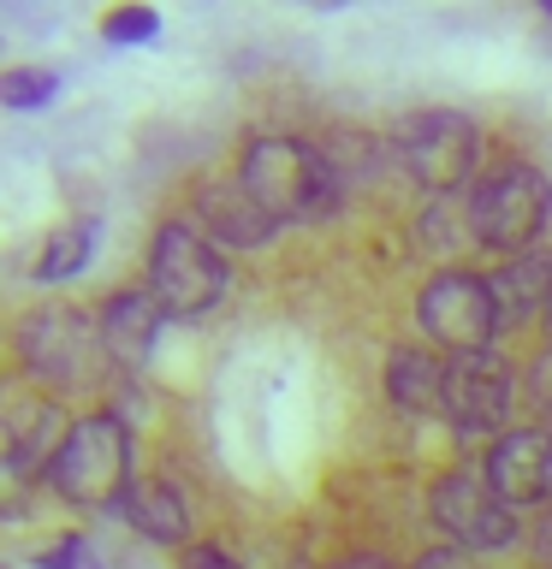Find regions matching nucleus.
Wrapping results in <instances>:
<instances>
[{
	"instance_id": "1",
	"label": "nucleus",
	"mask_w": 552,
	"mask_h": 569,
	"mask_svg": "<svg viewBox=\"0 0 552 569\" xmlns=\"http://www.w3.org/2000/svg\"><path fill=\"white\" fill-rule=\"evenodd\" d=\"M238 178L256 202L274 213V220H297V226H315V220H333L338 213V178L321 154V142H303V137H256L238 160Z\"/></svg>"
},
{
	"instance_id": "2",
	"label": "nucleus",
	"mask_w": 552,
	"mask_h": 569,
	"mask_svg": "<svg viewBox=\"0 0 552 569\" xmlns=\"http://www.w3.org/2000/svg\"><path fill=\"white\" fill-rule=\"evenodd\" d=\"M53 492L78 510H107V505H125V492L137 487L131 475V427H125L114 409H96V416L71 421V433L53 457Z\"/></svg>"
},
{
	"instance_id": "3",
	"label": "nucleus",
	"mask_w": 552,
	"mask_h": 569,
	"mask_svg": "<svg viewBox=\"0 0 552 569\" xmlns=\"http://www.w3.org/2000/svg\"><path fill=\"white\" fill-rule=\"evenodd\" d=\"M392 160L404 167V178L416 190L434 196H457L475 184V160H481V131L470 113H452V107H422V113H404L392 124Z\"/></svg>"
},
{
	"instance_id": "4",
	"label": "nucleus",
	"mask_w": 552,
	"mask_h": 569,
	"mask_svg": "<svg viewBox=\"0 0 552 569\" xmlns=\"http://www.w3.org/2000/svg\"><path fill=\"white\" fill-rule=\"evenodd\" d=\"M552 213V178L529 160H505V167L481 172L470 190V226L481 249H499V256H529L541 249L534 238L546 231Z\"/></svg>"
},
{
	"instance_id": "5",
	"label": "nucleus",
	"mask_w": 552,
	"mask_h": 569,
	"mask_svg": "<svg viewBox=\"0 0 552 569\" xmlns=\"http://www.w3.org/2000/svg\"><path fill=\"white\" fill-rule=\"evenodd\" d=\"M149 291L167 315L196 320L208 309H220L231 291V267L190 220H160L149 243Z\"/></svg>"
},
{
	"instance_id": "6",
	"label": "nucleus",
	"mask_w": 552,
	"mask_h": 569,
	"mask_svg": "<svg viewBox=\"0 0 552 569\" xmlns=\"http://www.w3.org/2000/svg\"><path fill=\"white\" fill-rule=\"evenodd\" d=\"M12 350H18V368H24L36 386H60V391L96 386V368L107 362L96 320L66 309V302H42V309L18 315Z\"/></svg>"
},
{
	"instance_id": "7",
	"label": "nucleus",
	"mask_w": 552,
	"mask_h": 569,
	"mask_svg": "<svg viewBox=\"0 0 552 569\" xmlns=\"http://www.w3.org/2000/svg\"><path fill=\"white\" fill-rule=\"evenodd\" d=\"M416 327L427 332V345L445 356H481L499 338V309H493V284L463 267H445L416 291Z\"/></svg>"
},
{
	"instance_id": "8",
	"label": "nucleus",
	"mask_w": 552,
	"mask_h": 569,
	"mask_svg": "<svg viewBox=\"0 0 552 569\" xmlns=\"http://www.w3.org/2000/svg\"><path fill=\"white\" fill-rule=\"evenodd\" d=\"M427 505H434V522L452 533L457 551H470V558L505 551V546H516V533H523L516 510L499 498L487 469H445L434 480V492H427Z\"/></svg>"
},
{
	"instance_id": "9",
	"label": "nucleus",
	"mask_w": 552,
	"mask_h": 569,
	"mask_svg": "<svg viewBox=\"0 0 552 569\" xmlns=\"http://www.w3.org/2000/svg\"><path fill=\"white\" fill-rule=\"evenodd\" d=\"M511 398H516V380H511V368L499 362L493 350L452 356V380H445V416H452L457 433L499 439V427L511 421Z\"/></svg>"
},
{
	"instance_id": "10",
	"label": "nucleus",
	"mask_w": 552,
	"mask_h": 569,
	"mask_svg": "<svg viewBox=\"0 0 552 569\" xmlns=\"http://www.w3.org/2000/svg\"><path fill=\"white\" fill-rule=\"evenodd\" d=\"M487 480L499 487L511 510H534L552 498V433L546 427H511V433L493 439L487 451Z\"/></svg>"
},
{
	"instance_id": "11",
	"label": "nucleus",
	"mask_w": 552,
	"mask_h": 569,
	"mask_svg": "<svg viewBox=\"0 0 552 569\" xmlns=\"http://www.w3.org/2000/svg\"><path fill=\"white\" fill-rule=\"evenodd\" d=\"M160 327H167V309L155 302L149 284L114 291V297L101 302V315H96V332H101L107 362L125 368V373H137V368H149V362H155V350H160Z\"/></svg>"
},
{
	"instance_id": "12",
	"label": "nucleus",
	"mask_w": 552,
	"mask_h": 569,
	"mask_svg": "<svg viewBox=\"0 0 552 569\" xmlns=\"http://www.w3.org/2000/svg\"><path fill=\"white\" fill-rule=\"evenodd\" d=\"M196 231L220 249H267L279 220L244 190V178H220L196 190Z\"/></svg>"
},
{
	"instance_id": "13",
	"label": "nucleus",
	"mask_w": 552,
	"mask_h": 569,
	"mask_svg": "<svg viewBox=\"0 0 552 569\" xmlns=\"http://www.w3.org/2000/svg\"><path fill=\"white\" fill-rule=\"evenodd\" d=\"M66 433H71V421H66V409L53 398H36V391L12 398L7 403V427H0V439H7V475L30 480V475L53 469Z\"/></svg>"
},
{
	"instance_id": "14",
	"label": "nucleus",
	"mask_w": 552,
	"mask_h": 569,
	"mask_svg": "<svg viewBox=\"0 0 552 569\" xmlns=\"http://www.w3.org/2000/svg\"><path fill=\"white\" fill-rule=\"evenodd\" d=\"M493 309H499V332H523L541 320L546 327V309H552V249H529V256H511L499 261L493 273Z\"/></svg>"
},
{
	"instance_id": "15",
	"label": "nucleus",
	"mask_w": 552,
	"mask_h": 569,
	"mask_svg": "<svg viewBox=\"0 0 552 569\" xmlns=\"http://www.w3.org/2000/svg\"><path fill=\"white\" fill-rule=\"evenodd\" d=\"M445 380H452V356L434 345H398L386 356V391L404 416H440Z\"/></svg>"
},
{
	"instance_id": "16",
	"label": "nucleus",
	"mask_w": 552,
	"mask_h": 569,
	"mask_svg": "<svg viewBox=\"0 0 552 569\" xmlns=\"http://www.w3.org/2000/svg\"><path fill=\"white\" fill-rule=\"evenodd\" d=\"M119 510H125V522L155 546H185L190 540V505L178 487H167V480H137Z\"/></svg>"
},
{
	"instance_id": "17",
	"label": "nucleus",
	"mask_w": 552,
	"mask_h": 569,
	"mask_svg": "<svg viewBox=\"0 0 552 569\" xmlns=\"http://www.w3.org/2000/svg\"><path fill=\"white\" fill-rule=\"evenodd\" d=\"M96 243H101V226L96 220H71L60 226L53 238L42 243V256H36V279L42 284H66V279H78L89 256H96Z\"/></svg>"
},
{
	"instance_id": "18",
	"label": "nucleus",
	"mask_w": 552,
	"mask_h": 569,
	"mask_svg": "<svg viewBox=\"0 0 552 569\" xmlns=\"http://www.w3.org/2000/svg\"><path fill=\"white\" fill-rule=\"evenodd\" d=\"M321 154H327V167L338 184H356V178H368L374 167H386L392 142H374V137H356V131H338L321 142Z\"/></svg>"
},
{
	"instance_id": "19",
	"label": "nucleus",
	"mask_w": 552,
	"mask_h": 569,
	"mask_svg": "<svg viewBox=\"0 0 552 569\" xmlns=\"http://www.w3.org/2000/svg\"><path fill=\"white\" fill-rule=\"evenodd\" d=\"M416 243L422 249H457V243H475V226H470V202L457 208V196H434L416 220Z\"/></svg>"
},
{
	"instance_id": "20",
	"label": "nucleus",
	"mask_w": 552,
	"mask_h": 569,
	"mask_svg": "<svg viewBox=\"0 0 552 569\" xmlns=\"http://www.w3.org/2000/svg\"><path fill=\"white\" fill-rule=\"evenodd\" d=\"M60 96V78H53L48 66H7L0 71V101L12 107V113H36V107H48Z\"/></svg>"
},
{
	"instance_id": "21",
	"label": "nucleus",
	"mask_w": 552,
	"mask_h": 569,
	"mask_svg": "<svg viewBox=\"0 0 552 569\" xmlns=\"http://www.w3.org/2000/svg\"><path fill=\"white\" fill-rule=\"evenodd\" d=\"M160 36V12L155 7H114L101 18V42L107 48H142Z\"/></svg>"
},
{
	"instance_id": "22",
	"label": "nucleus",
	"mask_w": 552,
	"mask_h": 569,
	"mask_svg": "<svg viewBox=\"0 0 552 569\" xmlns=\"http://www.w3.org/2000/svg\"><path fill=\"white\" fill-rule=\"evenodd\" d=\"M48 569H101V546L89 533H60L48 551H42Z\"/></svg>"
},
{
	"instance_id": "23",
	"label": "nucleus",
	"mask_w": 552,
	"mask_h": 569,
	"mask_svg": "<svg viewBox=\"0 0 552 569\" xmlns=\"http://www.w3.org/2000/svg\"><path fill=\"white\" fill-rule=\"evenodd\" d=\"M523 391H529L534 416L552 421V345H546L541 356H529V368H523Z\"/></svg>"
},
{
	"instance_id": "24",
	"label": "nucleus",
	"mask_w": 552,
	"mask_h": 569,
	"mask_svg": "<svg viewBox=\"0 0 552 569\" xmlns=\"http://www.w3.org/2000/svg\"><path fill=\"white\" fill-rule=\"evenodd\" d=\"M410 569H481V563L470 558V551H457V546H434V551H422Z\"/></svg>"
},
{
	"instance_id": "25",
	"label": "nucleus",
	"mask_w": 552,
	"mask_h": 569,
	"mask_svg": "<svg viewBox=\"0 0 552 569\" xmlns=\"http://www.w3.org/2000/svg\"><path fill=\"white\" fill-rule=\"evenodd\" d=\"M529 551H534V569H552V510L534 522V533H529Z\"/></svg>"
},
{
	"instance_id": "26",
	"label": "nucleus",
	"mask_w": 552,
	"mask_h": 569,
	"mask_svg": "<svg viewBox=\"0 0 552 569\" xmlns=\"http://www.w3.org/2000/svg\"><path fill=\"white\" fill-rule=\"evenodd\" d=\"M185 569H238V563H231L220 546H190L185 551Z\"/></svg>"
},
{
	"instance_id": "27",
	"label": "nucleus",
	"mask_w": 552,
	"mask_h": 569,
	"mask_svg": "<svg viewBox=\"0 0 552 569\" xmlns=\"http://www.w3.org/2000/svg\"><path fill=\"white\" fill-rule=\"evenodd\" d=\"M333 569H398V563H392L386 551H351V558H338Z\"/></svg>"
},
{
	"instance_id": "28",
	"label": "nucleus",
	"mask_w": 552,
	"mask_h": 569,
	"mask_svg": "<svg viewBox=\"0 0 552 569\" xmlns=\"http://www.w3.org/2000/svg\"><path fill=\"white\" fill-rule=\"evenodd\" d=\"M546 338H552V309H546Z\"/></svg>"
},
{
	"instance_id": "29",
	"label": "nucleus",
	"mask_w": 552,
	"mask_h": 569,
	"mask_svg": "<svg viewBox=\"0 0 552 569\" xmlns=\"http://www.w3.org/2000/svg\"><path fill=\"white\" fill-rule=\"evenodd\" d=\"M546 18H552V7H546Z\"/></svg>"
}]
</instances>
